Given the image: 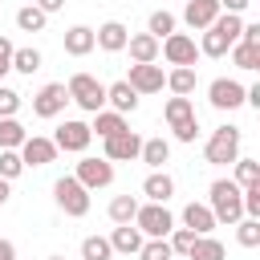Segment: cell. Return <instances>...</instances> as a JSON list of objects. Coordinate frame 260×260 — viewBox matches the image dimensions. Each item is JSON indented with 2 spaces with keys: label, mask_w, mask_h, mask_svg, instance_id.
I'll return each mask as SVG.
<instances>
[{
  "label": "cell",
  "mask_w": 260,
  "mask_h": 260,
  "mask_svg": "<svg viewBox=\"0 0 260 260\" xmlns=\"http://www.w3.org/2000/svg\"><path fill=\"white\" fill-rule=\"evenodd\" d=\"M106 240H110V248H114V252H122V256H138V248H142V240H146V236H142L134 223H118Z\"/></svg>",
  "instance_id": "obj_16"
},
{
  "label": "cell",
  "mask_w": 260,
  "mask_h": 260,
  "mask_svg": "<svg viewBox=\"0 0 260 260\" xmlns=\"http://www.w3.org/2000/svg\"><path fill=\"white\" fill-rule=\"evenodd\" d=\"M158 53H162L167 65H175V69H195V61H199V45H195V37H187V32L162 37V41H158Z\"/></svg>",
  "instance_id": "obj_7"
},
{
  "label": "cell",
  "mask_w": 260,
  "mask_h": 260,
  "mask_svg": "<svg viewBox=\"0 0 260 260\" xmlns=\"http://www.w3.org/2000/svg\"><path fill=\"white\" fill-rule=\"evenodd\" d=\"M110 256H114V248H110L106 236H85L81 240V260H110Z\"/></svg>",
  "instance_id": "obj_33"
},
{
  "label": "cell",
  "mask_w": 260,
  "mask_h": 260,
  "mask_svg": "<svg viewBox=\"0 0 260 260\" xmlns=\"http://www.w3.org/2000/svg\"><path fill=\"white\" fill-rule=\"evenodd\" d=\"M248 4H252V0H219V12H232V16H240Z\"/></svg>",
  "instance_id": "obj_43"
},
{
  "label": "cell",
  "mask_w": 260,
  "mask_h": 260,
  "mask_svg": "<svg viewBox=\"0 0 260 260\" xmlns=\"http://www.w3.org/2000/svg\"><path fill=\"white\" fill-rule=\"evenodd\" d=\"M20 162L24 167H49L53 158H57V146H53V138H41V134H28L24 142H20Z\"/></svg>",
  "instance_id": "obj_14"
},
{
  "label": "cell",
  "mask_w": 260,
  "mask_h": 260,
  "mask_svg": "<svg viewBox=\"0 0 260 260\" xmlns=\"http://www.w3.org/2000/svg\"><path fill=\"white\" fill-rule=\"evenodd\" d=\"M130 41V28L122 20H106L98 32H93V49H106V53H122Z\"/></svg>",
  "instance_id": "obj_15"
},
{
  "label": "cell",
  "mask_w": 260,
  "mask_h": 260,
  "mask_svg": "<svg viewBox=\"0 0 260 260\" xmlns=\"http://www.w3.org/2000/svg\"><path fill=\"white\" fill-rule=\"evenodd\" d=\"M118 130H126V118H122V114H114V110H98V114H93L89 134H98V138L106 142V138H114Z\"/></svg>",
  "instance_id": "obj_24"
},
{
  "label": "cell",
  "mask_w": 260,
  "mask_h": 260,
  "mask_svg": "<svg viewBox=\"0 0 260 260\" xmlns=\"http://www.w3.org/2000/svg\"><path fill=\"white\" fill-rule=\"evenodd\" d=\"M32 4H37V8L45 12V16H49V12H61V8H65V0H32Z\"/></svg>",
  "instance_id": "obj_44"
},
{
  "label": "cell",
  "mask_w": 260,
  "mask_h": 260,
  "mask_svg": "<svg viewBox=\"0 0 260 260\" xmlns=\"http://www.w3.org/2000/svg\"><path fill=\"white\" fill-rule=\"evenodd\" d=\"M207 102H211L215 110H240V106H244V85H240L236 77H215V81L207 85Z\"/></svg>",
  "instance_id": "obj_12"
},
{
  "label": "cell",
  "mask_w": 260,
  "mask_h": 260,
  "mask_svg": "<svg viewBox=\"0 0 260 260\" xmlns=\"http://www.w3.org/2000/svg\"><path fill=\"white\" fill-rule=\"evenodd\" d=\"M65 102H69L65 81H49V85L37 89V98H32V114H37V118H57V114L65 110Z\"/></svg>",
  "instance_id": "obj_10"
},
{
  "label": "cell",
  "mask_w": 260,
  "mask_h": 260,
  "mask_svg": "<svg viewBox=\"0 0 260 260\" xmlns=\"http://www.w3.org/2000/svg\"><path fill=\"white\" fill-rule=\"evenodd\" d=\"M146 32H150L154 41H162V37H171V32H175V16H171L167 8H158V12H150V20H146Z\"/></svg>",
  "instance_id": "obj_34"
},
{
  "label": "cell",
  "mask_w": 260,
  "mask_h": 260,
  "mask_svg": "<svg viewBox=\"0 0 260 260\" xmlns=\"http://www.w3.org/2000/svg\"><path fill=\"white\" fill-rule=\"evenodd\" d=\"M134 228H138L146 240H167L171 228H175V215L167 211V203H138Z\"/></svg>",
  "instance_id": "obj_5"
},
{
  "label": "cell",
  "mask_w": 260,
  "mask_h": 260,
  "mask_svg": "<svg viewBox=\"0 0 260 260\" xmlns=\"http://www.w3.org/2000/svg\"><path fill=\"white\" fill-rule=\"evenodd\" d=\"M106 102H110V106H114V114H122V118L138 110V93H134L126 81H114V85H106Z\"/></svg>",
  "instance_id": "obj_21"
},
{
  "label": "cell",
  "mask_w": 260,
  "mask_h": 260,
  "mask_svg": "<svg viewBox=\"0 0 260 260\" xmlns=\"http://www.w3.org/2000/svg\"><path fill=\"white\" fill-rule=\"evenodd\" d=\"M162 118H167V126H171V130H179V126L195 122V106H191V98H167Z\"/></svg>",
  "instance_id": "obj_22"
},
{
  "label": "cell",
  "mask_w": 260,
  "mask_h": 260,
  "mask_svg": "<svg viewBox=\"0 0 260 260\" xmlns=\"http://www.w3.org/2000/svg\"><path fill=\"white\" fill-rule=\"evenodd\" d=\"M167 244H171V252H175V256H187V252H191V244H195V232H191V228H171Z\"/></svg>",
  "instance_id": "obj_38"
},
{
  "label": "cell",
  "mask_w": 260,
  "mask_h": 260,
  "mask_svg": "<svg viewBox=\"0 0 260 260\" xmlns=\"http://www.w3.org/2000/svg\"><path fill=\"white\" fill-rule=\"evenodd\" d=\"M65 89H69V102H77L85 114H98V110H106V85H102L93 73H73Z\"/></svg>",
  "instance_id": "obj_4"
},
{
  "label": "cell",
  "mask_w": 260,
  "mask_h": 260,
  "mask_svg": "<svg viewBox=\"0 0 260 260\" xmlns=\"http://www.w3.org/2000/svg\"><path fill=\"white\" fill-rule=\"evenodd\" d=\"M53 199H57V207H61L65 215H73V219H81V215L89 211V191H85L73 175H61V179L53 183Z\"/></svg>",
  "instance_id": "obj_6"
},
{
  "label": "cell",
  "mask_w": 260,
  "mask_h": 260,
  "mask_svg": "<svg viewBox=\"0 0 260 260\" xmlns=\"http://www.w3.org/2000/svg\"><path fill=\"white\" fill-rule=\"evenodd\" d=\"M183 228H191L195 236H211V228H215L211 207H207V203H187V207H183Z\"/></svg>",
  "instance_id": "obj_20"
},
{
  "label": "cell",
  "mask_w": 260,
  "mask_h": 260,
  "mask_svg": "<svg viewBox=\"0 0 260 260\" xmlns=\"http://www.w3.org/2000/svg\"><path fill=\"white\" fill-rule=\"evenodd\" d=\"M138 150H142V138L126 126V130H118L114 138H106V162H134L138 158Z\"/></svg>",
  "instance_id": "obj_13"
},
{
  "label": "cell",
  "mask_w": 260,
  "mask_h": 260,
  "mask_svg": "<svg viewBox=\"0 0 260 260\" xmlns=\"http://www.w3.org/2000/svg\"><path fill=\"white\" fill-rule=\"evenodd\" d=\"M138 260H175V252H171V244H167V240H142Z\"/></svg>",
  "instance_id": "obj_36"
},
{
  "label": "cell",
  "mask_w": 260,
  "mask_h": 260,
  "mask_svg": "<svg viewBox=\"0 0 260 260\" xmlns=\"http://www.w3.org/2000/svg\"><path fill=\"white\" fill-rule=\"evenodd\" d=\"M240 28H244V20H240V16L219 12V16L211 20V28H203L199 53H203V57H223V53H228V49L240 41Z\"/></svg>",
  "instance_id": "obj_1"
},
{
  "label": "cell",
  "mask_w": 260,
  "mask_h": 260,
  "mask_svg": "<svg viewBox=\"0 0 260 260\" xmlns=\"http://www.w3.org/2000/svg\"><path fill=\"white\" fill-rule=\"evenodd\" d=\"M16 110H20V93L12 85H0V118H16Z\"/></svg>",
  "instance_id": "obj_40"
},
{
  "label": "cell",
  "mask_w": 260,
  "mask_h": 260,
  "mask_svg": "<svg viewBox=\"0 0 260 260\" xmlns=\"http://www.w3.org/2000/svg\"><path fill=\"white\" fill-rule=\"evenodd\" d=\"M232 183H236V187H252V183H260V162H256V158H236V175H232Z\"/></svg>",
  "instance_id": "obj_35"
},
{
  "label": "cell",
  "mask_w": 260,
  "mask_h": 260,
  "mask_svg": "<svg viewBox=\"0 0 260 260\" xmlns=\"http://www.w3.org/2000/svg\"><path fill=\"white\" fill-rule=\"evenodd\" d=\"M8 195H12V183H8V179H0V207L8 203Z\"/></svg>",
  "instance_id": "obj_46"
},
{
  "label": "cell",
  "mask_w": 260,
  "mask_h": 260,
  "mask_svg": "<svg viewBox=\"0 0 260 260\" xmlns=\"http://www.w3.org/2000/svg\"><path fill=\"white\" fill-rule=\"evenodd\" d=\"M126 49H130V61H134V65H154V61H158V41H154L150 32H134V37L126 41Z\"/></svg>",
  "instance_id": "obj_19"
},
{
  "label": "cell",
  "mask_w": 260,
  "mask_h": 260,
  "mask_svg": "<svg viewBox=\"0 0 260 260\" xmlns=\"http://www.w3.org/2000/svg\"><path fill=\"white\" fill-rule=\"evenodd\" d=\"M45 20H49V16H45L37 4L16 8V28H20V32H41V28H45Z\"/></svg>",
  "instance_id": "obj_31"
},
{
  "label": "cell",
  "mask_w": 260,
  "mask_h": 260,
  "mask_svg": "<svg viewBox=\"0 0 260 260\" xmlns=\"http://www.w3.org/2000/svg\"><path fill=\"white\" fill-rule=\"evenodd\" d=\"M187 260H228V248H223L215 236H195V244H191Z\"/></svg>",
  "instance_id": "obj_26"
},
{
  "label": "cell",
  "mask_w": 260,
  "mask_h": 260,
  "mask_svg": "<svg viewBox=\"0 0 260 260\" xmlns=\"http://www.w3.org/2000/svg\"><path fill=\"white\" fill-rule=\"evenodd\" d=\"M240 126H219V130H211V138H207V146H203V158L211 162V167H228V162H236L240 158Z\"/></svg>",
  "instance_id": "obj_3"
},
{
  "label": "cell",
  "mask_w": 260,
  "mask_h": 260,
  "mask_svg": "<svg viewBox=\"0 0 260 260\" xmlns=\"http://www.w3.org/2000/svg\"><path fill=\"white\" fill-rule=\"evenodd\" d=\"M24 138H28V130L16 118H0V150H20Z\"/></svg>",
  "instance_id": "obj_28"
},
{
  "label": "cell",
  "mask_w": 260,
  "mask_h": 260,
  "mask_svg": "<svg viewBox=\"0 0 260 260\" xmlns=\"http://www.w3.org/2000/svg\"><path fill=\"white\" fill-rule=\"evenodd\" d=\"M12 49H16V45H12L8 37H0V77L12 73Z\"/></svg>",
  "instance_id": "obj_42"
},
{
  "label": "cell",
  "mask_w": 260,
  "mask_h": 260,
  "mask_svg": "<svg viewBox=\"0 0 260 260\" xmlns=\"http://www.w3.org/2000/svg\"><path fill=\"white\" fill-rule=\"evenodd\" d=\"M236 240H240L244 248H256V244H260V219H248V215H244V219L236 223Z\"/></svg>",
  "instance_id": "obj_37"
},
{
  "label": "cell",
  "mask_w": 260,
  "mask_h": 260,
  "mask_svg": "<svg viewBox=\"0 0 260 260\" xmlns=\"http://www.w3.org/2000/svg\"><path fill=\"white\" fill-rule=\"evenodd\" d=\"M138 158H142L146 167L162 171V162H171V142H167V138H146L142 150H138Z\"/></svg>",
  "instance_id": "obj_25"
},
{
  "label": "cell",
  "mask_w": 260,
  "mask_h": 260,
  "mask_svg": "<svg viewBox=\"0 0 260 260\" xmlns=\"http://www.w3.org/2000/svg\"><path fill=\"white\" fill-rule=\"evenodd\" d=\"M20 171H24L20 154H16V150H0V179H8V183H12Z\"/></svg>",
  "instance_id": "obj_39"
},
{
  "label": "cell",
  "mask_w": 260,
  "mask_h": 260,
  "mask_svg": "<svg viewBox=\"0 0 260 260\" xmlns=\"http://www.w3.org/2000/svg\"><path fill=\"white\" fill-rule=\"evenodd\" d=\"M228 53H232V65H236V69H244V73L260 69V45H244V41H236Z\"/></svg>",
  "instance_id": "obj_27"
},
{
  "label": "cell",
  "mask_w": 260,
  "mask_h": 260,
  "mask_svg": "<svg viewBox=\"0 0 260 260\" xmlns=\"http://www.w3.org/2000/svg\"><path fill=\"white\" fill-rule=\"evenodd\" d=\"M0 260H16V244L12 240H0Z\"/></svg>",
  "instance_id": "obj_45"
},
{
  "label": "cell",
  "mask_w": 260,
  "mask_h": 260,
  "mask_svg": "<svg viewBox=\"0 0 260 260\" xmlns=\"http://www.w3.org/2000/svg\"><path fill=\"white\" fill-rule=\"evenodd\" d=\"M215 16H219V0H187V8H183V20L191 28H211Z\"/></svg>",
  "instance_id": "obj_18"
},
{
  "label": "cell",
  "mask_w": 260,
  "mask_h": 260,
  "mask_svg": "<svg viewBox=\"0 0 260 260\" xmlns=\"http://www.w3.org/2000/svg\"><path fill=\"white\" fill-rule=\"evenodd\" d=\"M134 215H138V199L134 195H114L110 199V219L114 223H134Z\"/></svg>",
  "instance_id": "obj_30"
},
{
  "label": "cell",
  "mask_w": 260,
  "mask_h": 260,
  "mask_svg": "<svg viewBox=\"0 0 260 260\" xmlns=\"http://www.w3.org/2000/svg\"><path fill=\"white\" fill-rule=\"evenodd\" d=\"M89 142H93L89 122H77V118L61 122V126H57V134H53V146H57V150H69V154H85V150H89Z\"/></svg>",
  "instance_id": "obj_8"
},
{
  "label": "cell",
  "mask_w": 260,
  "mask_h": 260,
  "mask_svg": "<svg viewBox=\"0 0 260 260\" xmlns=\"http://www.w3.org/2000/svg\"><path fill=\"white\" fill-rule=\"evenodd\" d=\"M49 260H65V256H49Z\"/></svg>",
  "instance_id": "obj_47"
},
{
  "label": "cell",
  "mask_w": 260,
  "mask_h": 260,
  "mask_svg": "<svg viewBox=\"0 0 260 260\" xmlns=\"http://www.w3.org/2000/svg\"><path fill=\"white\" fill-rule=\"evenodd\" d=\"M65 53H69V57H85V53H93V28H85V24L65 28Z\"/></svg>",
  "instance_id": "obj_23"
},
{
  "label": "cell",
  "mask_w": 260,
  "mask_h": 260,
  "mask_svg": "<svg viewBox=\"0 0 260 260\" xmlns=\"http://www.w3.org/2000/svg\"><path fill=\"white\" fill-rule=\"evenodd\" d=\"M12 69L16 73H24V77H32L37 69H41V49H12Z\"/></svg>",
  "instance_id": "obj_32"
},
{
  "label": "cell",
  "mask_w": 260,
  "mask_h": 260,
  "mask_svg": "<svg viewBox=\"0 0 260 260\" xmlns=\"http://www.w3.org/2000/svg\"><path fill=\"white\" fill-rule=\"evenodd\" d=\"M122 81L142 98V93H158V89L167 85V73H162V65H130V73H126Z\"/></svg>",
  "instance_id": "obj_11"
},
{
  "label": "cell",
  "mask_w": 260,
  "mask_h": 260,
  "mask_svg": "<svg viewBox=\"0 0 260 260\" xmlns=\"http://www.w3.org/2000/svg\"><path fill=\"white\" fill-rule=\"evenodd\" d=\"M195 69H171L167 73V89L175 93V98H187V93H195Z\"/></svg>",
  "instance_id": "obj_29"
},
{
  "label": "cell",
  "mask_w": 260,
  "mask_h": 260,
  "mask_svg": "<svg viewBox=\"0 0 260 260\" xmlns=\"http://www.w3.org/2000/svg\"><path fill=\"white\" fill-rule=\"evenodd\" d=\"M207 195H211V203H207V207H211L215 223H232V228H236V223L244 219V199H240V195H244V187H236L232 179H215Z\"/></svg>",
  "instance_id": "obj_2"
},
{
  "label": "cell",
  "mask_w": 260,
  "mask_h": 260,
  "mask_svg": "<svg viewBox=\"0 0 260 260\" xmlns=\"http://www.w3.org/2000/svg\"><path fill=\"white\" fill-rule=\"evenodd\" d=\"M73 179L85 187V191H98V187H110L114 183V162H106V158H81L77 162V171H73Z\"/></svg>",
  "instance_id": "obj_9"
},
{
  "label": "cell",
  "mask_w": 260,
  "mask_h": 260,
  "mask_svg": "<svg viewBox=\"0 0 260 260\" xmlns=\"http://www.w3.org/2000/svg\"><path fill=\"white\" fill-rule=\"evenodd\" d=\"M244 215L248 219H260V183H252V187H244Z\"/></svg>",
  "instance_id": "obj_41"
},
{
  "label": "cell",
  "mask_w": 260,
  "mask_h": 260,
  "mask_svg": "<svg viewBox=\"0 0 260 260\" xmlns=\"http://www.w3.org/2000/svg\"><path fill=\"white\" fill-rule=\"evenodd\" d=\"M142 195H146V203H167V199L175 195V179H171L167 171H150V175L142 179Z\"/></svg>",
  "instance_id": "obj_17"
}]
</instances>
